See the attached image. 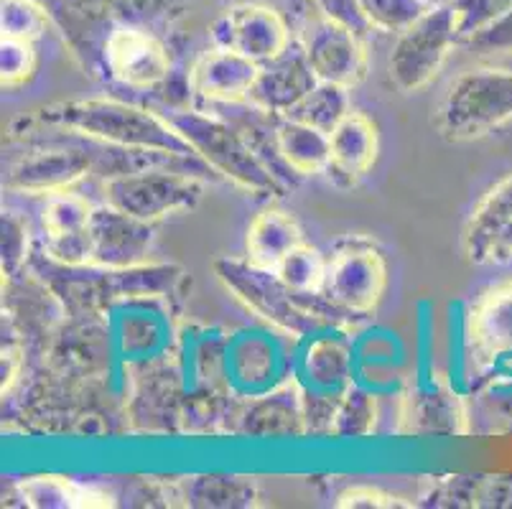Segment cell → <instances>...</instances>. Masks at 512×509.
I'll return each mask as SVG.
<instances>
[{"label": "cell", "instance_id": "7a4b0ae2", "mask_svg": "<svg viewBox=\"0 0 512 509\" xmlns=\"http://www.w3.org/2000/svg\"><path fill=\"white\" fill-rule=\"evenodd\" d=\"M212 270L225 291L242 306L286 334H314L342 316L321 296H301L291 291L276 270L258 268L248 258H217Z\"/></svg>", "mask_w": 512, "mask_h": 509}, {"label": "cell", "instance_id": "d590c367", "mask_svg": "<svg viewBox=\"0 0 512 509\" xmlns=\"http://www.w3.org/2000/svg\"><path fill=\"white\" fill-rule=\"evenodd\" d=\"M29 258V224L16 212H3V275H16Z\"/></svg>", "mask_w": 512, "mask_h": 509}, {"label": "cell", "instance_id": "8fae6325", "mask_svg": "<svg viewBox=\"0 0 512 509\" xmlns=\"http://www.w3.org/2000/svg\"><path fill=\"white\" fill-rule=\"evenodd\" d=\"M360 36L347 23L321 16L311 18L304 31V49L319 82L357 87L367 77V51Z\"/></svg>", "mask_w": 512, "mask_h": 509}, {"label": "cell", "instance_id": "74e56055", "mask_svg": "<svg viewBox=\"0 0 512 509\" xmlns=\"http://www.w3.org/2000/svg\"><path fill=\"white\" fill-rule=\"evenodd\" d=\"M309 370L314 380H342L349 372V352L339 342H316L309 352Z\"/></svg>", "mask_w": 512, "mask_h": 509}, {"label": "cell", "instance_id": "d6986e66", "mask_svg": "<svg viewBox=\"0 0 512 509\" xmlns=\"http://www.w3.org/2000/svg\"><path fill=\"white\" fill-rule=\"evenodd\" d=\"M512 222V174L497 181L487 194L479 199L477 207L469 214L464 224V255L472 265H487L490 250L502 235L507 224Z\"/></svg>", "mask_w": 512, "mask_h": 509}, {"label": "cell", "instance_id": "60d3db41", "mask_svg": "<svg viewBox=\"0 0 512 509\" xmlns=\"http://www.w3.org/2000/svg\"><path fill=\"white\" fill-rule=\"evenodd\" d=\"M227 6H237V3H258V6H271L276 11H281L283 16L291 21V18H304L309 13V8H314L311 0H225Z\"/></svg>", "mask_w": 512, "mask_h": 509}, {"label": "cell", "instance_id": "f35d334b", "mask_svg": "<svg viewBox=\"0 0 512 509\" xmlns=\"http://www.w3.org/2000/svg\"><path fill=\"white\" fill-rule=\"evenodd\" d=\"M334 507L339 509H406L411 507V502H403L395 494L383 492L377 487H352L347 492H342L334 502Z\"/></svg>", "mask_w": 512, "mask_h": 509}, {"label": "cell", "instance_id": "7402d4cb", "mask_svg": "<svg viewBox=\"0 0 512 509\" xmlns=\"http://www.w3.org/2000/svg\"><path fill=\"white\" fill-rule=\"evenodd\" d=\"M467 431V410L459 395L446 390L413 392L403 410V433L413 436H459Z\"/></svg>", "mask_w": 512, "mask_h": 509}, {"label": "cell", "instance_id": "836d02e7", "mask_svg": "<svg viewBox=\"0 0 512 509\" xmlns=\"http://www.w3.org/2000/svg\"><path fill=\"white\" fill-rule=\"evenodd\" d=\"M484 476H446L428 494L426 504L434 507H479Z\"/></svg>", "mask_w": 512, "mask_h": 509}, {"label": "cell", "instance_id": "52a82bcc", "mask_svg": "<svg viewBox=\"0 0 512 509\" xmlns=\"http://www.w3.org/2000/svg\"><path fill=\"white\" fill-rule=\"evenodd\" d=\"M204 196V184L197 176L171 168H136L120 171L102 184V199L110 207L158 224L184 209H194Z\"/></svg>", "mask_w": 512, "mask_h": 509}, {"label": "cell", "instance_id": "f546056e", "mask_svg": "<svg viewBox=\"0 0 512 509\" xmlns=\"http://www.w3.org/2000/svg\"><path fill=\"white\" fill-rule=\"evenodd\" d=\"M49 26L51 18L39 0H3V8H0L3 39H18L36 44L46 34Z\"/></svg>", "mask_w": 512, "mask_h": 509}, {"label": "cell", "instance_id": "7c38bea8", "mask_svg": "<svg viewBox=\"0 0 512 509\" xmlns=\"http://www.w3.org/2000/svg\"><path fill=\"white\" fill-rule=\"evenodd\" d=\"M171 72V56L164 41L151 34V28L120 23L105 46V77L148 90L164 82Z\"/></svg>", "mask_w": 512, "mask_h": 509}, {"label": "cell", "instance_id": "4fadbf2b", "mask_svg": "<svg viewBox=\"0 0 512 509\" xmlns=\"http://www.w3.org/2000/svg\"><path fill=\"white\" fill-rule=\"evenodd\" d=\"M87 232L92 268H130L148 263V252L156 240V224L130 217L110 204L95 207Z\"/></svg>", "mask_w": 512, "mask_h": 509}, {"label": "cell", "instance_id": "2e32d148", "mask_svg": "<svg viewBox=\"0 0 512 509\" xmlns=\"http://www.w3.org/2000/svg\"><path fill=\"white\" fill-rule=\"evenodd\" d=\"M258 72L260 64L248 56L212 46L194 62L189 72V87L194 95L214 105H237V102H248Z\"/></svg>", "mask_w": 512, "mask_h": 509}, {"label": "cell", "instance_id": "9c48e42d", "mask_svg": "<svg viewBox=\"0 0 512 509\" xmlns=\"http://www.w3.org/2000/svg\"><path fill=\"white\" fill-rule=\"evenodd\" d=\"M77 64L90 77L105 74V46L120 26L113 0H39Z\"/></svg>", "mask_w": 512, "mask_h": 509}, {"label": "cell", "instance_id": "ba28073f", "mask_svg": "<svg viewBox=\"0 0 512 509\" xmlns=\"http://www.w3.org/2000/svg\"><path fill=\"white\" fill-rule=\"evenodd\" d=\"M64 268V265H59ZM67 286L77 288L85 306H110L128 298H161L174 293L184 280V270L169 263H141L130 268H64Z\"/></svg>", "mask_w": 512, "mask_h": 509}, {"label": "cell", "instance_id": "b9f144b4", "mask_svg": "<svg viewBox=\"0 0 512 509\" xmlns=\"http://www.w3.org/2000/svg\"><path fill=\"white\" fill-rule=\"evenodd\" d=\"M21 364H23V349L18 347L16 342H11V339H8V342L3 339V395H6V392L13 387V382H16Z\"/></svg>", "mask_w": 512, "mask_h": 509}, {"label": "cell", "instance_id": "d6a6232c", "mask_svg": "<svg viewBox=\"0 0 512 509\" xmlns=\"http://www.w3.org/2000/svg\"><path fill=\"white\" fill-rule=\"evenodd\" d=\"M36 72V49L31 41L3 39L0 44V84L3 90H16Z\"/></svg>", "mask_w": 512, "mask_h": 509}, {"label": "cell", "instance_id": "484cf974", "mask_svg": "<svg viewBox=\"0 0 512 509\" xmlns=\"http://www.w3.org/2000/svg\"><path fill=\"white\" fill-rule=\"evenodd\" d=\"M95 207L87 202L85 196L62 191L46 199L41 209V230H44V242L69 240V237L87 235L90 219Z\"/></svg>", "mask_w": 512, "mask_h": 509}, {"label": "cell", "instance_id": "ac0fdd59", "mask_svg": "<svg viewBox=\"0 0 512 509\" xmlns=\"http://www.w3.org/2000/svg\"><path fill=\"white\" fill-rule=\"evenodd\" d=\"M467 344L472 357L500 359L512 354V280L487 288L467 316Z\"/></svg>", "mask_w": 512, "mask_h": 509}, {"label": "cell", "instance_id": "4316f807", "mask_svg": "<svg viewBox=\"0 0 512 509\" xmlns=\"http://www.w3.org/2000/svg\"><path fill=\"white\" fill-rule=\"evenodd\" d=\"M18 489H21L23 502L39 509L102 507L105 504L97 502V499H102V494L92 492V489L82 487L77 482L62 479V476H34V479H26V482L18 484Z\"/></svg>", "mask_w": 512, "mask_h": 509}, {"label": "cell", "instance_id": "83f0119b", "mask_svg": "<svg viewBox=\"0 0 512 509\" xmlns=\"http://www.w3.org/2000/svg\"><path fill=\"white\" fill-rule=\"evenodd\" d=\"M276 273L291 291L301 293V296H321L324 275H327V255H321L316 247L304 242L293 252H288Z\"/></svg>", "mask_w": 512, "mask_h": 509}, {"label": "cell", "instance_id": "cb8c5ba5", "mask_svg": "<svg viewBox=\"0 0 512 509\" xmlns=\"http://www.w3.org/2000/svg\"><path fill=\"white\" fill-rule=\"evenodd\" d=\"M176 497L186 507L245 509L258 504V487L245 476H192L176 484Z\"/></svg>", "mask_w": 512, "mask_h": 509}, {"label": "cell", "instance_id": "d4e9b609", "mask_svg": "<svg viewBox=\"0 0 512 509\" xmlns=\"http://www.w3.org/2000/svg\"><path fill=\"white\" fill-rule=\"evenodd\" d=\"M352 112L347 87H339L332 82H319L299 105L288 112L286 118L299 120V123L311 125L321 133H332L344 118Z\"/></svg>", "mask_w": 512, "mask_h": 509}, {"label": "cell", "instance_id": "3957f363", "mask_svg": "<svg viewBox=\"0 0 512 509\" xmlns=\"http://www.w3.org/2000/svg\"><path fill=\"white\" fill-rule=\"evenodd\" d=\"M169 123L192 146L199 161L230 184L258 196H273L281 191L278 174L265 166L245 130L199 110L171 112Z\"/></svg>", "mask_w": 512, "mask_h": 509}, {"label": "cell", "instance_id": "4dcf8cb0", "mask_svg": "<svg viewBox=\"0 0 512 509\" xmlns=\"http://www.w3.org/2000/svg\"><path fill=\"white\" fill-rule=\"evenodd\" d=\"M367 26L385 31V34H400L418 21L428 11L426 0H357Z\"/></svg>", "mask_w": 512, "mask_h": 509}, {"label": "cell", "instance_id": "277c9868", "mask_svg": "<svg viewBox=\"0 0 512 509\" xmlns=\"http://www.w3.org/2000/svg\"><path fill=\"white\" fill-rule=\"evenodd\" d=\"M512 120V69L482 67L462 72L449 84L436 130L449 143L484 138Z\"/></svg>", "mask_w": 512, "mask_h": 509}, {"label": "cell", "instance_id": "8992f818", "mask_svg": "<svg viewBox=\"0 0 512 509\" xmlns=\"http://www.w3.org/2000/svg\"><path fill=\"white\" fill-rule=\"evenodd\" d=\"M456 44H462V36H459L454 3L428 8L413 26L400 31L390 51L388 77L395 90L413 95L434 82Z\"/></svg>", "mask_w": 512, "mask_h": 509}, {"label": "cell", "instance_id": "f1b7e54d", "mask_svg": "<svg viewBox=\"0 0 512 509\" xmlns=\"http://www.w3.org/2000/svg\"><path fill=\"white\" fill-rule=\"evenodd\" d=\"M377 400L362 387H349L339 398L329 433L337 438H365L375 431Z\"/></svg>", "mask_w": 512, "mask_h": 509}, {"label": "cell", "instance_id": "603a6c76", "mask_svg": "<svg viewBox=\"0 0 512 509\" xmlns=\"http://www.w3.org/2000/svg\"><path fill=\"white\" fill-rule=\"evenodd\" d=\"M306 431L304 395L278 390L258 400L242 415V433L250 436H301Z\"/></svg>", "mask_w": 512, "mask_h": 509}, {"label": "cell", "instance_id": "6da1fadb", "mask_svg": "<svg viewBox=\"0 0 512 509\" xmlns=\"http://www.w3.org/2000/svg\"><path fill=\"white\" fill-rule=\"evenodd\" d=\"M39 123L51 128L69 130L87 140H97L102 146L120 151L166 153L176 158H197L192 146L176 133L169 118H158L146 107L128 105L120 100H72L49 105L36 115Z\"/></svg>", "mask_w": 512, "mask_h": 509}, {"label": "cell", "instance_id": "e575fe53", "mask_svg": "<svg viewBox=\"0 0 512 509\" xmlns=\"http://www.w3.org/2000/svg\"><path fill=\"white\" fill-rule=\"evenodd\" d=\"M454 11L456 23H459V36L464 41L477 34L479 28L512 11V0H454Z\"/></svg>", "mask_w": 512, "mask_h": 509}, {"label": "cell", "instance_id": "30bf717a", "mask_svg": "<svg viewBox=\"0 0 512 509\" xmlns=\"http://www.w3.org/2000/svg\"><path fill=\"white\" fill-rule=\"evenodd\" d=\"M212 44L263 64L276 59L291 44V21L281 11L258 3L227 6L209 28Z\"/></svg>", "mask_w": 512, "mask_h": 509}, {"label": "cell", "instance_id": "5bb4252c", "mask_svg": "<svg viewBox=\"0 0 512 509\" xmlns=\"http://www.w3.org/2000/svg\"><path fill=\"white\" fill-rule=\"evenodd\" d=\"M316 84L319 79L311 69L304 44L291 41L283 54L260 64V72L248 95V105L268 118H286Z\"/></svg>", "mask_w": 512, "mask_h": 509}, {"label": "cell", "instance_id": "9a60e30c", "mask_svg": "<svg viewBox=\"0 0 512 509\" xmlns=\"http://www.w3.org/2000/svg\"><path fill=\"white\" fill-rule=\"evenodd\" d=\"M95 168V156L87 148H51L36 151L8 168L3 186L16 194L54 196L87 179Z\"/></svg>", "mask_w": 512, "mask_h": 509}, {"label": "cell", "instance_id": "1f68e13d", "mask_svg": "<svg viewBox=\"0 0 512 509\" xmlns=\"http://www.w3.org/2000/svg\"><path fill=\"white\" fill-rule=\"evenodd\" d=\"M113 3L120 23L151 28L179 16L194 0H113Z\"/></svg>", "mask_w": 512, "mask_h": 509}, {"label": "cell", "instance_id": "5b68a950", "mask_svg": "<svg viewBox=\"0 0 512 509\" xmlns=\"http://www.w3.org/2000/svg\"><path fill=\"white\" fill-rule=\"evenodd\" d=\"M388 288L383 250L367 237H344L327 255L321 298L342 316L375 314Z\"/></svg>", "mask_w": 512, "mask_h": 509}, {"label": "cell", "instance_id": "ffe728a7", "mask_svg": "<svg viewBox=\"0 0 512 509\" xmlns=\"http://www.w3.org/2000/svg\"><path fill=\"white\" fill-rule=\"evenodd\" d=\"M299 245H304V232L296 217L281 207H268L255 214L245 232V258L265 270H276Z\"/></svg>", "mask_w": 512, "mask_h": 509}, {"label": "cell", "instance_id": "8d00e7d4", "mask_svg": "<svg viewBox=\"0 0 512 509\" xmlns=\"http://www.w3.org/2000/svg\"><path fill=\"white\" fill-rule=\"evenodd\" d=\"M462 46L472 54L492 56V54H512V11L505 16L495 18L484 28H479L477 34L462 41Z\"/></svg>", "mask_w": 512, "mask_h": 509}, {"label": "cell", "instance_id": "e0dca14e", "mask_svg": "<svg viewBox=\"0 0 512 509\" xmlns=\"http://www.w3.org/2000/svg\"><path fill=\"white\" fill-rule=\"evenodd\" d=\"M380 151V133L375 120L365 112L352 110L337 128L329 133L327 176L337 186H357L372 171Z\"/></svg>", "mask_w": 512, "mask_h": 509}, {"label": "cell", "instance_id": "7bdbcfd3", "mask_svg": "<svg viewBox=\"0 0 512 509\" xmlns=\"http://www.w3.org/2000/svg\"><path fill=\"white\" fill-rule=\"evenodd\" d=\"M487 263H495V265L512 263V222L507 224L505 230H502V235L497 237L495 245H492L490 260H487Z\"/></svg>", "mask_w": 512, "mask_h": 509}, {"label": "cell", "instance_id": "44dd1931", "mask_svg": "<svg viewBox=\"0 0 512 509\" xmlns=\"http://www.w3.org/2000/svg\"><path fill=\"white\" fill-rule=\"evenodd\" d=\"M273 151L288 171L299 176L327 174L329 133L299 123L293 118H276L273 125Z\"/></svg>", "mask_w": 512, "mask_h": 509}, {"label": "cell", "instance_id": "ab89813d", "mask_svg": "<svg viewBox=\"0 0 512 509\" xmlns=\"http://www.w3.org/2000/svg\"><path fill=\"white\" fill-rule=\"evenodd\" d=\"M311 3H314V8L321 13V16L347 23V26L355 28L360 36H365L367 31H370L360 6H357V0H311Z\"/></svg>", "mask_w": 512, "mask_h": 509}]
</instances>
